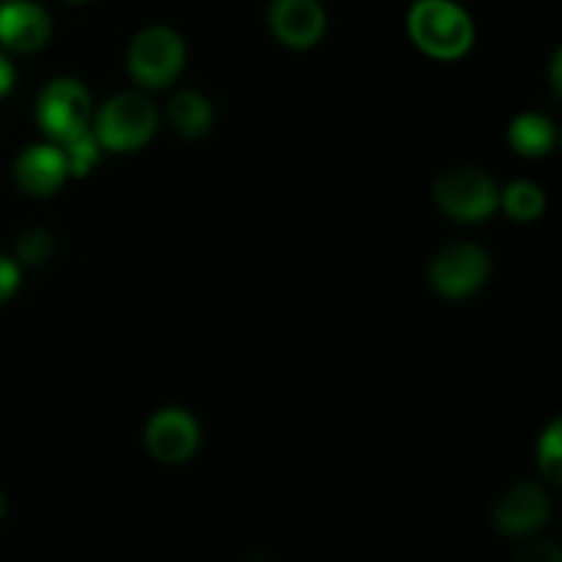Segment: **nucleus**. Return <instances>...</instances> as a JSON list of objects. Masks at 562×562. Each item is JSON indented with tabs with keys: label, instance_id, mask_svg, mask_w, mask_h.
<instances>
[{
	"label": "nucleus",
	"instance_id": "nucleus-8",
	"mask_svg": "<svg viewBox=\"0 0 562 562\" xmlns=\"http://www.w3.org/2000/svg\"><path fill=\"white\" fill-rule=\"evenodd\" d=\"M272 33L294 49H307L324 36L327 16L318 0H274L269 9Z\"/></svg>",
	"mask_w": 562,
	"mask_h": 562
},
{
	"label": "nucleus",
	"instance_id": "nucleus-19",
	"mask_svg": "<svg viewBox=\"0 0 562 562\" xmlns=\"http://www.w3.org/2000/svg\"><path fill=\"white\" fill-rule=\"evenodd\" d=\"M516 562H562L560 549L549 541H532L519 552Z\"/></svg>",
	"mask_w": 562,
	"mask_h": 562
},
{
	"label": "nucleus",
	"instance_id": "nucleus-13",
	"mask_svg": "<svg viewBox=\"0 0 562 562\" xmlns=\"http://www.w3.org/2000/svg\"><path fill=\"white\" fill-rule=\"evenodd\" d=\"M173 130L184 137H198L212 126V104L198 91H179L168 104Z\"/></svg>",
	"mask_w": 562,
	"mask_h": 562
},
{
	"label": "nucleus",
	"instance_id": "nucleus-3",
	"mask_svg": "<svg viewBox=\"0 0 562 562\" xmlns=\"http://www.w3.org/2000/svg\"><path fill=\"white\" fill-rule=\"evenodd\" d=\"M184 66V42L173 27L151 25L130 44V71L140 86L162 88L176 80Z\"/></svg>",
	"mask_w": 562,
	"mask_h": 562
},
{
	"label": "nucleus",
	"instance_id": "nucleus-12",
	"mask_svg": "<svg viewBox=\"0 0 562 562\" xmlns=\"http://www.w3.org/2000/svg\"><path fill=\"white\" fill-rule=\"evenodd\" d=\"M510 146L516 148L525 157H543L554 148V140H558V132H554V124L547 119V115L538 113H525L510 124Z\"/></svg>",
	"mask_w": 562,
	"mask_h": 562
},
{
	"label": "nucleus",
	"instance_id": "nucleus-5",
	"mask_svg": "<svg viewBox=\"0 0 562 562\" xmlns=\"http://www.w3.org/2000/svg\"><path fill=\"white\" fill-rule=\"evenodd\" d=\"M36 119L42 130L58 143L88 130L91 119V97L77 80L60 77L42 91L36 102Z\"/></svg>",
	"mask_w": 562,
	"mask_h": 562
},
{
	"label": "nucleus",
	"instance_id": "nucleus-21",
	"mask_svg": "<svg viewBox=\"0 0 562 562\" xmlns=\"http://www.w3.org/2000/svg\"><path fill=\"white\" fill-rule=\"evenodd\" d=\"M3 510H5V499H3V494H0V516H3Z\"/></svg>",
	"mask_w": 562,
	"mask_h": 562
},
{
	"label": "nucleus",
	"instance_id": "nucleus-9",
	"mask_svg": "<svg viewBox=\"0 0 562 562\" xmlns=\"http://www.w3.org/2000/svg\"><path fill=\"white\" fill-rule=\"evenodd\" d=\"M549 494L536 483H519L508 488L494 505V525L508 536H525V532L538 530L549 519Z\"/></svg>",
	"mask_w": 562,
	"mask_h": 562
},
{
	"label": "nucleus",
	"instance_id": "nucleus-7",
	"mask_svg": "<svg viewBox=\"0 0 562 562\" xmlns=\"http://www.w3.org/2000/svg\"><path fill=\"white\" fill-rule=\"evenodd\" d=\"M198 423L184 409H162L148 420L146 445L151 456L165 464H181L190 459L198 448Z\"/></svg>",
	"mask_w": 562,
	"mask_h": 562
},
{
	"label": "nucleus",
	"instance_id": "nucleus-14",
	"mask_svg": "<svg viewBox=\"0 0 562 562\" xmlns=\"http://www.w3.org/2000/svg\"><path fill=\"white\" fill-rule=\"evenodd\" d=\"M499 203L508 212V217L521 220V223H530V220H538L547 209V198H543V190L532 181H514L508 190L499 195Z\"/></svg>",
	"mask_w": 562,
	"mask_h": 562
},
{
	"label": "nucleus",
	"instance_id": "nucleus-2",
	"mask_svg": "<svg viewBox=\"0 0 562 562\" xmlns=\"http://www.w3.org/2000/svg\"><path fill=\"white\" fill-rule=\"evenodd\" d=\"M157 132V110L140 93H119L97 115V140L110 151H135Z\"/></svg>",
	"mask_w": 562,
	"mask_h": 562
},
{
	"label": "nucleus",
	"instance_id": "nucleus-17",
	"mask_svg": "<svg viewBox=\"0 0 562 562\" xmlns=\"http://www.w3.org/2000/svg\"><path fill=\"white\" fill-rule=\"evenodd\" d=\"M53 239L44 231H27V234L20 236L16 241V256H20L22 263H44L49 256H53Z\"/></svg>",
	"mask_w": 562,
	"mask_h": 562
},
{
	"label": "nucleus",
	"instance_id": "nucleus-20",
	"mask_svg": "<svg viewBox=\"0 0 562 562\" xmlns=\"http://www.w3.org/2000/svg\"><path fill=\"white\" fill-rule=\"evenodd\" d=\"M11 86H14V69H11L9 58L0 53V97H5L11 91Z\"/></svg>",
	"mask_w": 562,
	"mask_h": 562
},
{
	"label": "nucleus",
	"instance_id": "nucleus-10",
	"mask_svg": "<svg viewBox=\"0 0 562 562\" xmlns=\"http://www.w3.org/2000/svg\"><path fill=\"white\" fill-rule=\"evenodd\" d=\"M49 38L47 11L31 0H5L0 3V44L14 53L42 49Z\"/></svg>",
	"mask_w": 562,
	"mask_h": 562
},
{
	"label": "nucleus",
	"instance_id": "nucleus-16",
	"mask_svg": "<svg viewBox=\"0 0 562 562\" xmlns=\"http://www.w3.org/2000/svg\"><path fill=\"white\" fill-rule=\"evenodd\" d=\"M538 464L549 481H560V464H562V448H560V423H552L549 431L541 437L538 445Z\"/></svg>",
	"mask_w": 562,
	"mask_h": 562
},
{
	"label": "nucleus",
	"instance_id": "nucleus-11",
	"mask_svg": "<svg viewBox=\"0 0 562 562\" xmlns=\"http://www.w3.org/2000/svg\"><path fill=\"white\" fill-rule=\"evenodd\" d=\"M69 176L66 168L64 151L58 146H31L20 154L14 165V179L20 184V190H25L27 195H53L60 184Z\"/></svg>",
	"mask_w": 562,
	"mask_h": 562
},
{
	"label": "nucleus",
	"instance_id": "nucleus-15",
	"mask_svg": "<svg viewBox=\"0 0 562 562\" xmlns=\"http://www.w3.org/2000/svg\"><path fill=\"white\" fill-rule=\"evenodd\" d=\"M99 140L93 135H88L86 132H80V135L69 137V140H64V159H66V168H69L71 176H86L88 170L97 165L99 159Z\"/></svg>",
	"mask_w": 562,
	"mask_h": 562
},
{
	"label": "nucleus",
	"instance_id": "nucleus-22",
	"mask_svg": "<svg viewBox=\"0 0 562 562\" xmlns=\"http://www.w3.org/2000/svg\"><path fill=\"white\" fill-rule=\"evenodd\" d=\"M75 3H80V0H75Z\"/></svg>",
	"mask_w": 562,
	"mask_h": 562
},
{
	"label": "nucleus",
	"instance_id": "nucleus-4",
	"mask_svg": "<svg viewBox=\"0 0 562 562\" xmlns=\"http://www.w3.org/2000/svg\"><path fill=\"white\" fill-rule=\"evenodd\" d=\"M434 195L442 212L461 223H481L499 203L494 181L475 168H456L442 173L434 187Z\"/></svg>",
	"mask_w": 562,
	"mask_h": 562
},
{
	"label": "nucleus",
	"instance_id": "nucleus-1",
	"mask_svg": "<svg viewBox=\"0 0 562 562\" xmlns=\"http://www.w3.org/2000/svg\"><path fill=\"white\" fill-rule=\"evenodd\" d=\"M409 36L431 58L456 60L470 53L475 25L453 0H417L409 11Z\"/></svg>",
	"mask_w": 562,
	"mask_h": 562
},
{
	"label": "nucleus",
	"instance_id": "nucleus-6",
	"mask_svg": "<svg viewBox=\"0 0 562 562\" xmlns=\"http://www.w3.org/2000/svg\"><path fill=\"white\" fill-rule=\"evenodd\" d=\"M428 274H431V283L439 294L461 300V296L475 294L486 283L488 258L475 245H450L437 252Z\"/></svg>",
	"mask_w": 562,
	"mask_h": 562
},
{
	"label": "nucleus",
	"instance_id": "nucleus-18",
	"mask_svg": "<svg viewBox=\"0 0 562 562\" xmlns=\"http://www.w3.org/2000/svg\"><path fill=\"white\" fill-rule=\"evenodd\" d=\"M20 289V263L9 256H0V305L9 302Z\"/></svg>",
	"mask_w": 562,
	"mask_h": 562
}]
</instances>
